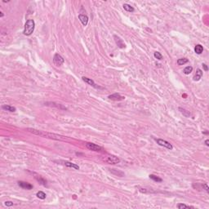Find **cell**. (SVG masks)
Wrapping results in <instances>:
<instances>
[{"label": "cell", "instance_id": "6da1fadb", "mask_svg": "<svg viewBox=\"0 0 209 209\" xmlns=\"http://www.w3.org/2000/svg\"><path fill=\"white\" fill-rule=\"evenodd\" d=\"M27 130L30 132H31V133L37 135V136H42V137H44V138L53 139V140H57V141H66L67 139L66 136L51 133V132H48L41 131V130H36L33 128H27Z\"/></svg>", "mask_w": 209, "mask_h": 209}, {"label": "cell", "instance_id": "7a4b0ae2", "mask_svg": "<svg viewBox=\"0 0 209 209\" xmlns=\"http://www.w3.org/2000/svg\"><path fill=\"white\" fill-rule=\"evenodd\" d=\"M35 28V22L33 20L30 19L25 22V29L23 31V33L26 36H30L33 33V30Z\"/></svg>", "mask_w": 209, "mask_h": 209}, {"label": "cell", "instance_id": "3957f363", "mask_svg": "<svg viewBox=\"0 0 209 209\" xmlns=\"http://www.w3.org/2000/svg\"><path fill=\"white\" fill-rule=\"evenodd\" d=\"M155 141H156L157 144L160 145V146H163V147L167 148V149H168V150L173 149V146H172V144H171L170 142H168V141H167L163 140V139H156Z\"/></svg>", "mask_w": 209, "mask_h": 209}, {"label": "cell", "instance_id": "277c9868", "mask_svg": "<svg viewBox=\"0 0 209 209\" xmlns=\"http://www.w3.org/2000/svg\"><path fill=\"white\" fill-rule=\"evenodd\" d=\"M105 161L109 164H117L120 163V159L115 155H109L105 159Z\"/></svg>", "mask_w": 209, "mask_h": 209}, {"label": "cell", "instance_id": "5b68a950", "mask_svg": "<svg viewBox=\"0 0 209 209\" xmlns=\"http://www.w3.org/2000/svg\"><path fill=\"white\" fill-rule=\"evenodd\" d=\"M86 147L89 150H92V151H96V152H99L103 150V148L100 145H97L94 143H91V142H87L86 144Z\"/></svg>", "mask_w": 209, "mask_h": 209}, {"label": "cell", "instance_id": "8992f818", "mask_svg": "<svg viewBox=\"0 0 209 209\" xmlns=\"http://www.w3.org/2000/svg\"><path fill=\"white\" fill-rule=\"evenodd\" d=\"M64 62H65V60L61 56L59 55L58 53L55 54V56H54V57H53V63L56 66H60L61 65L64 64Z\"/></svg>", "mask_w": 209, "mask_h": 209}, {"label": "cell", "instance_id": "52a82bcc", "mask_svg": "<svg viewBox=\"0 0 209 209\" xmlns=\"http://www.w3.org/2000/svg\"><path fill=\"white\" fill-rule=\"evenodd\" d=\"M56 163H61V164H64L65 166L68 167H71V168H74L75 170H79V167L78 165L75 164V163H73L71 162H69V161H62V160H60V161H55Z\"/></svg>", "mask_w": 209, "mask_h": 209}, {"label": "cell", "instance_id": "ba28073f", "mask_svg": "<svg viewBox=\"0 0 209 209\" xmlns=\"http://www.w3.org/2000/svg\"><path fill=\"white\" fill-rule=\"evenodd\" d=\"M82 79H83V81H84V82L86 83V84H89V85H91L92 87H95V88L102 89V87H101L97 86V85H96V84H95V82H94V81H93L92 79H91V78H87V77H83V78H82Z\"/></svg>", "mask_w": 209, "mask_h": 209}, {"label": "cell", "instance_id": "9c48e42d", "mask_svg": "<svg viewBox=\"0 0 209 209\" xmlns=\"http://www.w3.org/2000/svg\"><path fill=\"white\" fill-rule=\"evenodd\" d=\"M108 98H109V100H115V101H119V100H123L125 99L124 96H121L120 94H118V93H114V94H112V95H109L108 96Z\"/></svg>", "mask_w": 209, "mask_h": 209}, {"label": "cell", "instance_id": "30bf717a", "mask_svg": "<svg viewBox=\"0 0 209 209\" xmlns=\"http://www.w3.org/2000/svg\"><path fill=\"white\" fill-rule=\"evenodd\" d=\"M18 185H19L20 187H21L22 189H25V190H28L33 189V185L30 183L25 182V181H19V182H18Z\"/></svg>", "mask_w": 209, "mask_h": 209}, {"label": "cell", "instance_id": "8fae6325", "mask_svg": "<svg viewBox=\"0 0 209 209\" xmlns=\"http://www.w3.org/2000/svg\"><path fill=\"white\" fill-rule=\"evenodd\" d=\"M78 19L80 20L81 23L83 24V25L86 26L87 23H88V17L86 15H83V14H79L78 15Z\"/></svg>", "mask_w": 209, "mask_h": 209}, {"label": "cell", "instance_id": "7c38bea8", "mask_svg": "<svg viewBox=\"0 0 209 209\" xmlns=\"http://www.w3.org/2000/svg\"><path fill=\"white\" fill-rule=\"evenodd\" d=\"M114 39H115V42H116V43H117V45H118V47H119V48H125V44H124V42H123V40L120 39L119 37H117L116 35H114Z\"/></svg>", "mask_w": 209, "mask_h": 209}, {"label": "cell", "instance_id": "4fadbf2b", "mask_svg": "<svg viewBox=\"0 0 209 209\" xmlns=\"http://www.w3.org/2000/svg\"><path fill=\"white\" fill-rule=\"evenodd\" d=\"M202 77H203V71H202L201 69H198L196 71V74H195V75L194 76V78H193V79H194V81H199L201 79Z\"/></svg>", "mask_w": 209, "mask_h": 209}, {"label": "cell", "instance_id": "5bb4252c", "mask_svg": "<svg viewBox=\"0 0 209 209\" xmlns=\"http://www.w3.org/2000/svg\"><path fill=\"white\" fill-rule=\"evenodd\" d=\"M35 177V179L37 180L38 181V182H39L40 185H44V186H46L47 185V181L45 179H43L42 178V176H38V175H36V176H34Z\"/></svg>", "mask_w": 209, "mask_h": 209}, {"label": "cell", "instance_id": "9a60e30c", "mask_svg": "<svg viewBox=\"0 0 209 209\" xmlns=\"http://www.w3.org/2000/svg\"><path fill=\"white\" fill-rule=\"evenodd\" d=\"M2 108H3V109H4V110H7L9 112H15L17 110V109H16L15 107L12 106V105H4L2 106Z\"/></svg>", "mask_w": 209, "mask_h": 209}, {"label": "cell", "instance_id": "2e32d148", "mask_svg": "<svg viewBox=\"0 0 209 209\" xmlns=\"http://www.w3.org/2000/svg\"><path fill=\"white\" fill-rule=\"evenodd\" d=\"M123 9H124L125 11H127V12H133L135 11V9L133 7H132L131 5H129V4L127 3H124L123 5Z\"/></svg>", "mask_w": 209, "mask_h": 209}, {"label": "cell", "instance_id": "e0dca14e", "mask_svg": "<svg viewBox=\"0 0 209 209\" xmlns=\"http://www.w3.org/2000/svg\"><path fill=\"white\" fill-rule=\"evenodd\" d=\"M46 104L47 105H51V106L57 107L58 109H67L66 107L63 106V105L60 104H56V103H51V102H48V103H46Z\"/></svg>", "mask_w": 209, "mask_h": 209}, {"label": "cell", "instance_id": "ac0fdd59", "mask_svg": "<svg viewBox=\"0 0 209 209\" xmlns=\"http://www.w3.org/2000/svg\"><path fill=\"white\" fill-rule=\"evenodd\" d=\"M194 51H195V53L199 54H199H201L203 51V46L200 45V44H197L196 46L194 47Z\"/></svg>", "mask_w": 209, "mask_h": 209}, {"label": "cell", "instance_id": "d6986e66", "mask_svg": "<svg viewBox=\"0 0 209 209\" xmlns=\"http://www.w3.org/2000/svg\"><path fill=\"white\" fill-rule=\"evenodd\" d=\"M149 176H150V179L153 180V181H156V182H162V181H163V180H162L160 177L157 176L154 174H150Z\"/></svg>", "mask_w": 209, "mask_h": 209}, {"label": "cell", "instance_id": "ffe728a7", "mask_svg": "<svg viewBox=\"0 0 209 209\" xmlns=\"http://www.w3.org/2000/svg\"><path fill=\"white\" fill-rule=\"evenodd\" d=\"M177 208L179 209H189V208H194L193 206H189V205H186V204H184V203H179L177 204Z\"/></svg>", "mask_w": 209, "mask_h": 209}, {"label": "cell", "instance_id": "44dd1931", "mask_svg": "<svg viewBox=\"0 0 209 209\" xmlns=\"http://www.w3.org/2000/svg\"><path fill=\"white\" fill-rule=\"evenodd\" d=\"M188 62L189 60L186 59V58H181V59L177 60V65H179V66H183V65H185Z\"/></svg>", "mask_w": 209, "mask_h": 209}, {"label": "cell", "instance_id": "7402d4cb", "mask_svg": "<svg viewBox=\"0 0 209 209\" xmlns=\"http://www.w3.org/2000/svg\"><path fill=\"white\" fill-rule=\"evenodd\" d=\"M36 196H37L38 198H39V199H46V194H45L44 192H42V191H39L37 193V194H36Z\"/></svg>", "mask_w": 209, "mask_h": 209}, {"label": "cell", "instance_id": "603a6c76", "mask_svg": "<svg viewBox=\"0 0 209 209\" xmlns=\"http://www.w3.org/2000/svg\"><path fill=\"white\" fill-rule=\"evenodd\" d=\"M179 110L181 111V113L183 114L185 117H190V112L188 111V110H186V109H182V108L180 107V108H179Z\"/></svg>", "mask_w": 209, "mask_h": 209}, {"label": "cell", "instance_id": "cb8c5ba5", "mask_svg": "<svg viewBox=\"0 0 209 209\" xmlns=\"http://www.w3.org/2000/svg\"><path fill=\"white\" fill-rule=\"evenodd\" d=\"M193 71V67L192 66H187L185 67V69H184V74L186 75H190V74H191V72Z\"/></svg>", "mask_w": 209, "mask_h": 209}, {"label": "cell", "instance_id": "d4e9b609", "mask_svg": "<svg viewBox=\"0 0 209 209\" xmlns=\"http://www.w3.org/2000/svg\"><path fill=\"white\" fill-rule=\"evenodd\" d=\"M154 57H155L156 59H158V60H162V59H163V55H162L160 52H159V51H155V52L154 53Z\"/></svg>", "mask_w": 209, "mask_h": 209}, {"label": "cell", "instance_id": "484cf974", "mask_svg": "<svg viewBox=\"0 0 209 209\" xmlns=\"http://www.w3.org/2000/svg\"><path fill=\"white\" fill-rule=\"evenodd\" d=\"M110 172H114V174H116V175H119V176H123V175H124V174L123 173V172H118H118H114V169H111V170H110Z\"/></svg>", "mask_w": 209, "mask_h": 209}, {"label": "cell", "instance_id": "4316f807", "mask_svg": "<svg viewBox=\"0 0 209 209\" xmlns=\"http://www.w3.org/2000/svg\"><path fill=\"white\" fill-rule=\"evenodd\" d=\"M4 204H5V206H7V207H12V206H13V203H12V202H11V201H7V202L4 203Z\"/></svg>", "mask_w": 209, "mask_h": 209}, {"label": "cell", "instance_id": "83f0119b", "mask_svg": "<svg viewBox=\"0 0 209 209\" xmlns=\"http://www.w3.org/2000/svg\"><path fill=\"white\" fill-rule=\"evenodd\" d=\"M203 187L204 189H205V190H206L207 192H208V193L209 192V188H208V185H207V184H203Z\"/></svg>", "mask_w": 209, "mask_h": 209}, {"label": "cell", "instance_id": "f1b7e54d", "mask_svg": "<svg viewBox=\"0 0 209 209\" xmlns=\"http://www.w3.org/2000/svg\"><path fill=\"white\" fill-rule=\"evenodd\" d=\"M203 69H204V70H205V71H208V66H207L206 64H203Z\"/></svg>", "mask_w": 209, "mask_h": 209}, {"label": "cell", "instance_id": "f546056e", "mask_svg": "<svg viewBox=\"0 0 209 209\" xmlns=\"http://www.w3.org/2000/svg\"><path fill=\"white\" fill-rule=\"evenodd\" d=\"M205 145H207V146H209V140H208V139L205 141Z\"/></svg>", "mask_w": 209, "mask_h": 209}, {"label": "cell", "instance_id": "4dcf8cb0", "mask_svg": "<svg viewBox=\"0 0 209 209\" xmlns=\"http://www.w3.org/2000/svg\"><path fill=\"white\" fill-rule=\"evenodd\" d=\"M3 17V13L1 12V17Z\"/></svg>", "mask_w": 209, "mask_h": 209}]
</instances>
